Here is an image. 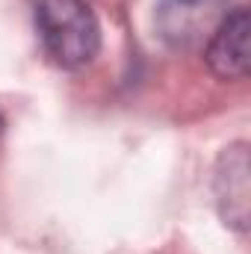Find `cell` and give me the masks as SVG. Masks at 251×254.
Instances as JSON below:
<instances>
[{"mask_svg": "<svg viewBox=\"0 0 251 254\" xmlns=\"http://www.w3.org/2000/svg\"><path fill=\"white\" fill-rule=\"evenodd\" d=\"M36 33L48 60L65 71L89 65L101 51V24L86 0H36Z\"/></svg>", "mask_w": 251, "mask_h": 254, "instance_id": "cell-1", "label": "cell"}, {"mask_svg": "<svg viewBox=\"0 0 251 254\" xmlns=\"http://www.w3.org/2000/svg\"><path fill=\"white\" fill-rule=\"evenodd\" d=\"M213 195L222 222L231 231L246 234L251 219V163L246 142H234L219 154L213 169Z\"/></svg>", "mask_w": 251, "mask_h": 254, "instance_id": "cell-3", "label": "cell"}, {"mask_svg": "<svg viewBox=\"0 0 251 254\" xmlns=\"http://www.w3.org/2000/svg\"><path fill=\"white\" fill-rule=\"evenodd\" d=\"M249 9L246 6L231 9L204 48V60L216 77H222V80H246L249 77Z\"/></svg>", "mask_w": 251, "mask_h": 254, "instance_id": "cell-4", "label": "cell"}, {"mask_svg": "<svg viewBox=\"0 0 251 254\" xmlns=\"http://www.w3.org/2000/svg\"><path fill=\"white\" fill-rule=\"evenodd\" d=\"M228 12V0H157L154 27L172 51H204Z\"/></svg>", "mask_w": 251, "mask_h": 254, "instance_id": "cell-2", "label": "cell"}]
</instances>
